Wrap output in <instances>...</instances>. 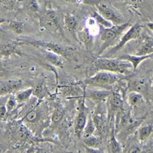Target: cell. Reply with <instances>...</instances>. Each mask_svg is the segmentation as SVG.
Here are the masks:
<instances>
[{"label": "cell", "instance_id": "277c9868", "mask_svg": "<svg viewBox=\"0 0 153 153\" xmlns=\"http://www.w3.org/2000/svg\"><path fill=\"white\" fill-rule=\"evenodd\" d=\"M19 45H31L35 48H39L42 50L48 51L58 54L67 59L73 54L75 49L71 46L64 45L61 44L54 42H48L44 40H37L31 38H23L16 40Z\"/></svg>", "mask_w": 153, "mask_h": 153}, {"label": "cell", "instance_id": "52a82bcc", "mask_svg": "<svg viewBox=\"0 0 153 153\" xmlns=\"http://www.w3.org/2000/svg\"><path fill=\"white\" fill-rule=\"evenodd\" d=\"M39 26L44 29L65 38L59 14L53 9H47L38 16Z\"/></svg>", "mask_w": 153, "mask_h": 153}, {"label": "cell", "instance_id": "7bdbcfd3", "mask_svg": "<svg viewBox=\"0 0 153 153\" xmlns=\"http://www.w3.org/2000/svg\"><path fill=\"white\" fill-rule=\"evenodd\" d=\"M146 27L148 28V29H149L150 31L153 32V22H149L146 24Z\"/></svg>", "mask_w": 153, "mask_h": 153}, {"label": "cell", "instance_id": "7a4b0ae2", "mask_svg": "<svg viewBox=\"0 0 153 153\" xmlns=\"http://www.w3.org/2000/svg\"><path fill=\"white\" fill-rule=\"evenodd\" d=\"M90 69L94 73L107 71L124 76H129L134 73L132 65L129 61L119 59L118 57H98L94 60Z\"/></svg>", "mask_w": 153, "mask_h": 153}, {"label": "cell", "instance_id": "30bf717a", "mask_svg": "<svg viewBox=\"0 0 153 153\" xmlns=\"http://www.w3.org/2000/svg\"><path fill=\"white\" fill-rule=\"evenodd\" d=\"M86 99L87 98L85 97V95L77 99L78 104H77L76 116L74 121V133L75 136L78 139H82L84 127L87 124L89 116L91 114L89 107L86 106Z\"/></svg>", "mask_w": 153, "mask_h": 153}, {"label": "cell", "instance_id": "4316f807", "mask_svg": "<svg viewBox=\"0 0 153 153\" xmlns=\"http://www.w3.org/2000/svg\"><path fill=\"white\" fill-rule=\"evenodd\" d=\"M65 111L60 104H56L54 106L52 113H51V124L56 126L59 124L65 117Z\"/></svg>", "mask_w": 153, "mask_h": 153}, {"label": "cell", "instance_id": "9c48e42d", "mask_svg": "<svg viewBox=\"0 0 153 153\" xmlns=\"http://www.w3.org/2000/svg\"><path fill=\"white\" fill-rule=\"evenodd\" d=\"M107 108V117L109 128H111L115 124V118L117 113L124 109V98L119 91L112 90L111 94L106 100Z\"/></svg>", "mask_w": 153, "mask_h": 153}, {"label": "cell", "instance_id": "4fadbf2b", "mask_svg": "<svg viewBox=\"0 0 153 153\" xmlns=\"http://www.w3.org/2000/svg\"><path fill=\"white\" fill-rule=\"evenodd\" d=\"M96 8L101 16L108 21L113 23V25H119L125 23V18L116 9L105 2H98L95 4Z\"/></svg>", "mask_w": 153, "mask_h": 153}, {"label": "cell", "instance_id": "ee69618b", "mask_svg": "<svg viewBox=\"0 0 153 153\" xmlns=\"http://www.w3.org/2000/svg\"><path fill=\"white\" fill-rule=\"evenodd\" d=\"M7 22V20L5 19H4V18H2V17H0V25H2L3 24V23L6 22Z\"/></svg>", "mask_w": 153, "mask_h": 153}, {"label": "cell", "instance_id": "ba28073f", "mask_svg": "<svg viewBox=\"0 0 153 153\" xmlns=\"http://www.w3.org/2000/svg\"><path fill=\"white\" fill-rule=\"evenodd\" d=\"M96 127L95 135L103 138L109 128L107 117V108L105 101L97 103L94 110L91 113Z\"/></svg>", "mask_w": 153, "mask_h": 153}, {"label": "cell", "instance_id": "1f68e13d", "mask_svg": "<svg viewBox=\"0 0 153 153\" xmlns=\"http://www.w3.org/2000/svg\"><path fill=\"white\" fill-rule=\"evenodd\" d=\"M95 132H96L95 125H94V123L92 120L91 115L90 114L88 120H87V124H86L85 127H84L82 138L88 137V136H92V135H94V134H95Z\"/></svg>", "mask_w": 153, "mask_h": 153}, {"label": "cell", "instance_id": "7c38bea8", "mask_svg": "<svg viewBox=\"0 0 153 153\" xmlns=\"http://www.w3.org/2000/svg\"><path fill=\"white\" fill-rule=\"evenodd\" d=\"M143 25L141 24H139V23L132 25L129 27V29L126 31V33L121 37V38L120 39V42L108 51L106 55V57H110V56L116 54L120 49H122L128 42H131L132 40L139 39L142 32H143Z\"/></svg>", "mask_w": 153, "mask_h": 153}, {"label": "cell", "instance_id": "3957f363", "mask_svg": "<svg viewBox=\"0 0 153 153\" xmlns=\"http://www.w3.org/2000/svg\"><path fill=\"white\" fill-rule=\"evenodd\" d=\"M9 136L11 144L15 149L24 148L38 140V137L20 120H12L9 123Z\"/></svg>", "mask_w": 153, "mask_h": 153}, {"label": "cell", "instance_id": "74e56055", "mask_svg": "<svg viewBox=\"0 0 153 153\" xmlns=\"http://www.w3.org/2000/svg\"><path fill=\"white\" fill-rule=\"evenodd\" d=\"M8 118V112L5 103H0V120L3 121Z\"/></svg>", "mask_w": 153, "mask_h": 153}, {"label": "cell", "instance_id": "b9f144b4", "mask_svg": "<svg viewBox=\"0 0 153 153\" xmlns=\"http://www.w3.org/2000/svg\"><path fill=\"white\" fill-rule=\"evenodd\" d=\"M6 73H7V68L5 66L2 60L0 59V76H2Z\"/></svg>", "mask_w": 153, "mask_h": 153}, {"label": "cell", "instance_id": "e0dca14e", "mask_svg": "<svg viewBox=\"0 0 153 153\" xmlns=\"http://www.w3.org/2000/svg\"><path fill=\"white\" fill-rule=\"evenodd\" d=\"M19 46L20 45L16 41L0 46V59H6L12 56H22L23 53L19 48Z\"/></svg>", "mask_w": 153, "mask_h": 153}, {"label": "cell", "instance_id": "484cf974", "mask_svg": "<svg viewBox=\"0 0 153 153\" xmlns=\"http://www.w3.org/2000/svg\"><path fill=\"white\" fill-rule=\"evenodd\" d=\"M127 102L132 108H139L144 103V96L136 92H129L127 94Z\"/></svg>", "mask_w": 153, "mask_h": 153}, {"label": "cell", "instance_id": "d4e9b609", "mask_svg": "<svg viewBox=\"0 0 153 153\" xmlns=\"http://www.w3.org/2000/svg\"><path fill=\"white\" fill-rule=\"evenodd\" d=\"M136 136L138 141L140 143L146 142L153 132V126L151 124L141 125L136 130Z\"/></svg>", "mask_w": 153, "mask_h": 153}, {"label": "cell", "instance_id": "8fae6325", "mask_svg": "<svg viewBox=\"0 0 153 153\" xmlns=\"http://www.w3.org/2000/svg\"><path fill=\"white\" fill-rule=\"evenodd\" d=\"M86 86L83 82L71 83L65 85L57 86L54 97H59L66 99H79L84 95Z\"/></svg>", "mask_w": 153, "mask_h": 153}, {"label": "cell", "instance_id": "bcb514c9", "mask_svg": "<svg viewBox=\"0 0 153 153\" xmlns=\"http://www.w3.org/2000/svg\"><path fill=\"white\" fill-rule=\"evenodd\" d=\"M152 81H153V77H152Z\"/></svg>", "mask_w": 153, "mask_h": 153}, {"label": "cell", "instance_id": "ffe728a7", "mask_svg": "<svg viewBox=\"0 0 153 153\" xmlns=\"http://www.w3.org/2000/svg\"><path fill=\"white\" fill-rule=\"evenodd\" d=\"M76 38L79 42L82 43L87 51H91L94 44V38L89 29L83 28L76 32Z\"/></svg>", "mask_w": 153, "mask_h": 153}, {"label": "cell", "instance_id": "44dd1931", "mask_svg": "<svg viewBox=\"0 0 153 153\" xmlns=\"http://www.w3.org/2000/svg\"><path fill=\"white\" fill-rule=\"evenodd\" d=\"M119 59L124 60V61H129L132 66V69H133V72H136L137 70L138 67L141 64L143 61H146L148 59H152L153 58V54H147V55H132V54H123L120 57H118Z\"/></svg>", "mask_w": 153, "mask_h": 153}, {"label": "cell", "instance_id": "d6986e66", "mask_svg": "<svg viewBox=\"0 0 153 153\" xmlns=\"http://www.w3.org/2000/svg\"><path fill=\"white\" fill-rule=\"evenodd\" d=\"M112 91H108V90H91L88 89L86 87L85 91H84V95L86 98L91 100L92 101L95 102L96 103H98L102 101H106L107 97L111 94Z\"/></svg>", "mask_w": 153, "mask_h": 153}, {"label": "cell", "instance_id": "8992f818", "mask_svg": "<svg viewBox=\"0 0 153 153\" xmlns=\"http://www.w3.org/2000/svg\"><path fill=\"white\" fill-rule=\"evenodd\" d=\"M131 26L130 21L126 22L125 23L119 25H113L111 28H105L100 27V40L102 45L97 52V55L100 56L108 48L113 47L117 42V39L121 36L122 33L128 28Z\"/></svg>", "mask_w": 153, "mask_h": 153}, {"label": "cell", "instance_id": "836d02e7", "mask_svg": "<svg viewBox=\"0 0 153 153\" xmlns=\"http://www.w3.org/2000/svg\"><path fill=\"white\" fill-rule=\"evenodd\" d=\"M25 9L27 12H29L31 15L38 16L39 12V5L37 0H28L27 1Z\"/></svg>", "mask_w": 153, "mask_h": 153}, {"label": "cell", "instance_id": "f546056e", "mask_svg": "<svg viewBox=\"0 0 153 153\" xmlns=\"http://www.w3.org/2000/svg\"><path fill=\"white\" fill-rule=\"evenodd\" d=\"M92 17L93 19L95 20V22L99 25L100 27H103V28H111L112 26H113V23L110 22V21H108L107 19H105L103 16H101L97 11H94L92 12Z\"/></svg>", "mask_w": 153, "mask_h": 153}, {"label": "cell", "instance_id": "5b68a950", "mask_svg": "<svg viewBox=\"0 0 153 153\" xmlns=\"http://www.w3.org/2000/svg\"><path fill=\"white\" fill-rule=\"evenodd\" d=\"M124 79H126V77L123 76L121 74L107 71H98L82 82L86 87H96V88L112 91L113 86L116 83Z\"/></svg>", "mask_w": 153, "mask_h": 153}, {"label": "cell", "instance_id": "60d3db41", "mask_svg": "<svg viewBox=\"0 0 153 153\" xmlns=\"http://www.w3.org/2000/svg\"><path fill=\"white\" fill-rule=\"evenodd\" d=\"M85 147V146H84ZM86 153H103V152L101 150V149H94L89 148V147H85Z\"/></svg>", "mask_w": 153, "mask_h": 153}, {"label": "cell", "instance_id": "4dcf8cb0", "mask_svg": "<svg viewBox=\"0 0 153 153\" xmlns=\"http://www.w3.org/2000/svg\"><path fill=\"white\" fill-rule=\"evenodd\" d=\"M9 28L12 31L17 35H22L24 33L25 25L23 22L19 20H12L9 23Z\"/></svg>", "mask_w": 153, "mask_h": 153}, {"label": "cell", "instance_id": "5bb4252c", "mask_svg": "<svg viewBox=\"0 0 153 153\" xmlns=\"http://www.w3.org/2000/svg\"><path fill=\"white\" fill-rule=\"evenodd\" d=\"M23 86L22 80L20 79L8 80L0 83V97L15 94L20 91Z\"/></svg>", "mask_w": 153, "mask_h": 153}, {"label": "cell", "instance_id": "f6af8a7d", "mask_svg": "<svg viewBox=\"0 0 153 153\" xmlns=\"http://www.w3.org/2000/svg\"><path fill=\"white\" fill-rule=\"evenodd\" d=\"M35 153H48V152L46 151H45V150H38Z\"/></svg>", "mask_w": 153, "mask_h": 153}, {"label": "cell", "instance_id": "8d00e7d4", "mask_svg": "<svg viewBox=\"0 0 153 153\" xmlns=\"http://www.w3.org/2000/svg\"><path fill=\"white\" fill-rule=\"evenodd\" d=\"M17 0H0V5H3L4 7L6 8L9 10H12L15 9Z\"/></svg>", "mask_w": 153, "mask_h": 153}, {"label": "cell", "instance_id": "6da1fadb", "mask_svg": "<svg viewBox=\"0 0 153 153\" xmlns=\"http://www.w3.org/2000/svg\"><path fill=\"white\" fill-rule=\"evenodd\" d=\"M19 114L22 116L19 120L37 137L42 136L44 129L51 124V114L45 100L39 101L37 99L35 102L29 103Z\"/></svg>", "mask_w": 153, "mask_h": 153}, {"label": "cell", "instance_id": "ab89813d", "mask_svg": "<svg viewBox=\"0 0 153 153\" xmlns=\"http://www.w3.org/2000/svg\"><path fill=\"white\" fill-rule=\"evenodd\" d=\"M64 2L71 4H81V3H90L91 0H62Z\"/></svg>", "mask_w": 153, "mask_h": 153}, {"label": "cell", "instance_id": "f35d334b", "mask_svg": "<svg viewBox=\"0 0 153 153\" xmlns=\"http://www.w3.org/2000/svg\"><path fill=\"white\" fill-rule=\"evenodd\" d=\"M129 1L132 7H134L135 9H138L143 5L145 0H129Z\"/></svg>", "mask_w": 153, "mask_h": 153}, {"label": "cell", "instance_id": "f1b7e54d", "mask_svg": "<svg viewBox=\"0 0 153 153\" xmlns=\"http://www.w3.org/2000/svg\"><path fill=\"white\" fill-rule=\"evenodd\" d=\"M16 100L20 105L26 103L30 100L31 96H33V87H29L25 90L19 91L15 94Z\"/></svg>", "mask_w": 153, "mask_h": 153}, {"label": "cell", "instance_id": "7402d4cb", "mask_svg": "<svg viewBox=\"0 0 153 153\" xmlns=\"http://www.w3.org/2000/svg\"><path fill=\"white\" fill-rule=\"evenodd\" d=\"M111 133H110V139L108 141V152L109 153H123L122 145L120 143V140L117 139L116 132H115L114 126L110 128Z\"/></svg>", "mask_w": 153, "mask_h": 153}, {"label": "cell", "instance_id": "d6a6232c", "mask_svg": "<svg viewBox=\"0 0 153 153\" xmlns=\"http://www.w3.org/2000/svg\"><path fill=\"white\" fill-rule=\"evenodd\" d=\"M18 105H19V103H18L17 100H16L15 94L9 95V97H8L7 100L5 102V106H6V109H7L8 115L13 113L16 110Z\"/></svg>", "mask_w": 153, "mask_h": 153}, {"label": "cell", "instance_id": "9a60e30c", "mask_svg": "<svg viewBox=\"0 0 153 153\" xmlns=\"http://www.w3.org/2000/svg\"><path fill=\"white\" fill-rule=\"evenodd\" d=\"M143 33V32H142ZM139 38L141 41L139 42L138 48H136L135 54L136 55H147L153 54V38L147 34H141Z\"/></svg>", "mask_w": 153, "mask_h": 153}, {"label": "cell", "instance_id": "2e32d148", "mask_svg": "<svg viewBox=\"0 0 153 153\" xmlns=\"http://www.w3.org/2000/svg\"><path fill=\"white\" fill-rule=\"evenodd\" d=\"M126 91L129 92H136L143 96L148 94L149 84L145 79H129L127 80Z\"/></svg>", "mask_w": 153, "mask_h": 153}, {"label": "cell", "instance_id": "e575fe53", "mask_svg": "<svg viewBox=\"0 0 153 153\" xmlns=\"http://www.w3.org/2000/svg\"><path fill=\"white\" fill-rule=\"evenodd\" d=\"M41 65H42V66L45 69H46L47 71H51L53 74H54V76H55V78H56V83H57V84H58L59 75H58V73H57V71L56 67L54 66V65H52L51 64H50V63H48V61H45V62L41 63Z\"/></svg>", "mask_w": 153, "mask_h": 153}, {"label": "cell", "instance_id": "603a6c76", "mask_svg": "<svg viewBox=\"0 0 153 153\" xmlns=\"http://www.w3.org/2000/svg\"><path fill=\"white\" fill-rule=\"evenodd\" d=\"M42 52L43 53L45 61L55 66L56 68H63L65 67V58L63 57L48 51L42 50Z\"/></svg>", "mask_w": 153, "mask_h": 153}, {"label": "cell", "instance_id": "cb8c5ba5", "mask_svg": "<svg viewBox=\"0 0 153 153\" xmlns=\"http://www.w3.org/2000/svg\"><path fill=\"white\" fill-rule=\"evenodd\" d=\"M63 21L65 28L71 33H74L78 30L79 20L76 16L71 14H65Z\"/></svg>", "mask_w": 153, "mask_h": 153}, {"label": "cell", "instance_id": "d590c367", "mask_svg": "<svg viewBox=\"0 0 153 153\" xmlns=\"http://www.w3.org/2000/svg\"><path fill=\"white\" fill-rule=\"evenodd\" d=\"M142 148L139 143H131L126 149V153H141Z\"/></svg>", "mask_w": 153, "mask_h": 153}, {"label": "cell", "instance_id": "83f0119b", "mask_svg": "<svg viewBox=\"0 0 153 153\" xmlns=\"http://www.w3.org/2000/svg\"><path fill=\"white\" fill-rule=\"evenodd\" d=\"M82 141L85 147L94 149H100L103 143V138L97 135H92L88 137L82 138Z\"/></svg>", "mask_w": 153, "mask_h": 153}, {"label": "cell", "instance_id": "ac0fdd59", "mask_svg": "<svg viewBox=\"0 0 153 153\" xmlns=\"http://www.w3.org/2000/svg\"><path fill=\"white\" fill-rule=\"evenodd\" d=\"M33 97L39 101L45 100L47 98H53V94L49 91L45 79L38 80L33 87Z\"/></svg>", "mask_w": 153, "mask_h": 153}]
</instances>
